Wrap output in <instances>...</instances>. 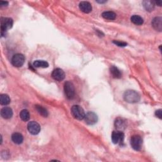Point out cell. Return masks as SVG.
Masks as SVG:
<instances>
[{"mask_svg":"<svg viewBox=\"0 0 162 162\" xmlns=\"http://www.w3.org/2000/svg\"><path fill=\"white\" fill-rule=\"evenodd\" d=\"M124 99L126 102L129 103H138L140 100L139 94L133 90H128L124 94Z\"/></svg>","mask_w":162,"mask_h":162,"instance_id":"6da1fadb","label":"cell"},{"mask_svg":"<svg viewBox=\"0 0 162 162\" xmlns=\"http://www.w3.org/2000/svg\"><path fill=\"white\" fill-rule=\"evenodd\" d=\"M13 23V20L11 18L2 17L1 18V30L2 36H4L8 29L12 27Z\"/></svg>","mask_w":162,"mask_h":162,"instance_id":"7a4b0ae2","label":"cell"},{"mask_svg":"<svg viewBox=\"0 0 162 162\" xmlns=\"http://www.w3.org/2000/svg\"><path fill=\"white\" fill-rule=\"evenodd\" d=\"M71 112H72L74 117L77 120H81L84 119L85 114L83 108L80 106L74 105L71 109Z\"/></svg>","mask_w":162,"mask_h":162,"instance_id":"3957f363","label":"cell"},{"mask_svg":"<svg viewBox=\"0 0 162 162\" xmlns=\"http://www.w3.org/2000/svg\"><path fill=\"white\" fill-rule=\"evenodd\" d=\"M65 94L69 99H72L75 96V88L72 82L70 81H67L64 84Z\"/></svg>","mask_w":162,"mask_h":162,"instance_id":"277c9868","label":"cell"},{"mask_svg":"<svg viewBox=\"0 0 162 162\" xmlns=\"http://www.w3.org/2000/svg\"><path fill=\"white\" fill-rule=\"evenodd\" d=\"M131 147L135 151H140L143 145V139L139 135H134L132 136L130 139Z\"/></svg>","mask_w":162,"mask_h":162,"instance_id":"5b68a950","label":"cell"},{"mask_svg":"<svg viewBox=\"0 0 162 162\" xmlns=\"http://www.w3.org/2000/svg\"><path fill=\"white\" fill-rule=\"evenodd\" d=\"M11 62L14 67H21L25 62V57L20 53L15 54L12 57Z\"/></svg>","mask_w":162,"mask_h":162,"instance_id":"8992f818","label":"cell"},{"mask_svg":"<svg viewBox=\"0 0 162 162\" xmlns=\"http://www.w3.org/2000/svg\"><path fill=\"white\" fill-rule=\"evenodd\" d=\"M111 140L114 144H119L122 145L124 143V134L122 131H113L111 134Z\"/></svg>","mask_w":162,"mask_h":162,"instance_id":"52a82bcc","label":"cell"},{"mask_svg":"<svg viewBox=\"0 0 162 162\" xmlns=\"http://www.w3.org/2000/svg\"><path fill=\"white\" fill-rule=\"evenodd\" d=\"M27 129L31 134L37 135L40 133V127L36 122L31 121L27 125Z\"/></svg>","mask_w":162,"mask_h":162,"instance_id":"ba28073f","label":"cell"},{"mask_svg":"<svg viewBox=\"0 0 162 162\" xmlns=\"http://www.w3.org/2000/svg\"><path fill=\"white\" fill-rule=\"evenodd\" d=\"M84 119L86 124L88 125H92L98 122V116L93 111H89L85 115Z\"/></svg>","mask_w":162,"mask_h":162,"instance_id":"9c48e42d","label":"cell"},{"mask_svg":"<svg viewBox=\"0 0 162 162\" xmlns=\"http://www.w3.org/2000/svg\"><path fill=\"white\" fill-rule=\"evenodd\" d=\"M52 77L58 81H62L65 77V74L63 70L61 68H56L54 69L52 74Z\"/></svg>","mask_w":162,"mask_h":162,"instance_id":"30bf717a","label":"cell"},{"mask_svg":"<svg viewBox=\"0 0 162 162\" xmlns=\"http://www.w3.org/2000/svg\"><path fill=\"white\" fill-rule=\"evenodd\" d=\"M151 25L153 27L157 30L161 32L162 30V18L160 17H155L151 22Z\"/></svg>","mask_w":162,"mask_h":162,"instance_id":"8fae6325","label":"cell"},{"mask_svg":"<svg viewBox=\"0 0 162 162\" xmlns=\"http://www.w3.org/2000/svg\"><path fill=\"white\" fill-rule=\"evenodd\" d=\"M79 8L82 12L89 13L92 11V6L90 3L88 1H82L79 3Z\"/></svg>","mask_w":162,"mask_h":162,"instance_id":"7c38bea8","label":"cell"},{"mask_svg":"<svg viewBox=\"0 0 162 162\" xmlns=\"http://www.w3.org/2000/svg\"><path fill=\"white\" fill-rule=\"evenodd\" d=\"M1 115L4 119H10L13 116V110L10 107H4L1 110Z\"/></svg>","mask_w":162,"mask_h":162,"instance_id":"4fadbf2b","label":"cell"},{"mask_svg":"<svg viewBox=\"0 0 162 162\" xmlns=\"http://www.w3.org/2000/svg\"><path fill=\"white\" fill-rule=\"evenodd\" d=\"M12 139L14 143L17 144H20L22 143L24 141V137L20 133H15L12 134Z\"/></svg>","mask_w":162,"mask_h":162,"instance_id":"5bb4252c","label":"cell"},{"mask_svg":"<svg viewBox=\"0 0 162 162\" xmlns=\"http://www.w3.org/2000/svg\"><path fill=\"white\" fill-rule=\"evenodd\" d=\"M115 126L117 129L122 130L125 129L126 127V122H125V121H124L123 119L119 118V119L115 120Z\"/></svg>","mask_w":162,"mask_h":162,"instance_id":"9a60e30c","label":"cell"},{"mask_svg":"<svg viewBox=\"0 0 162 162\" xmlns=\"http://www.w3.org/2000/svg\"><path fill=\"white\" fill-rule=\"evenodd\" d=\"M110 70L113 77L115 79H120L122 77V73L117 67H115V66H111Z\"/></svg>","mask_w":162,"mask_h":162,"instance_id":"2e32d148","label":"cell"},{"mask_svg":"<svg viewBox=\"0 0 162 162\" xmlns=\"http://www.w3.org/2000/svg\"><path fill=\"white\" fill-rule=\"evenodd\" d=\"M130 20L132 22L137 25H141L142 24H143L144 23L143 18L139 16V15H133L130 18Z\"/></svg>","mask_w":162,"mask_h":162,"instance_id":"e0dca14e","label":"cell"},{"mask_svg":"<svg viewBox=\"0 0 162 162\" xmlns=\"http://www.w3.org/2000/svg\"><path fill=\"white\" fill-rule=\"evenodd\" d=\"M33 66L36 68H48L49 63L44 60H36L34 62Z\"/></svg>","mask_w":162,"mask_h":162,"instance_id":"ac0fdd59","label":"cell"},{"mask_svg":"<svg viewBox=\"0 0 162 162\" xmlns=\"http://www.w3.org/2000/svg\"><path fill=\"white\" fill-rule=\"evenodd\" d=\"M35 108L37 110L38 112L40 115H42L44 117H47L48 116V110L44 108L43 106H40V105H35Z\"/></svg>","mask_w":162,"mask_h":162,"instance_id":"d6986e66","label":"cell"},{"mask_svg":"<svg viewBox=\"0 0 162 162\" xmlns=\"http://www.w3.org/2000/svg\"><path fill=\"white\" fill-rule=\"evenodd\" d=\"M10 101H11V99H10L8 95L3 94L0 96V103L1 105H8L10 103Z\"/></svg>","mask_w":162,"mask_h":162,"instance_id":"ffe728a7","label":"cell"},{"mask_svg":"<svg viewBox=\"0 0 162 162\" xmlns=\"http://www.w3.org/2000/svg\"><path fill=\"white\" fill-rule=\"evenodd\" d=\"M155 3L152 1H143V6L144 8L146 10V11L151 12L153 11L155 8Z\"/></svg>","mask_w":162,"mask_h":162,"instance_id":"44dd1931","label":"cell"},{"mask_svg":"<svg viewBox=\"0 0 162 162\" xmlns=\"http://www.w3.org/2000/svg\"><path fill=\"white\" fill-rule=\"evenodd\" d=\"M102 17L106 20H113L116 18V14L113 12H105L102 13Z\"/></svg>","mask_w":162,"mask_h":162,"instance_id":"7402d4cb","label":"cell"},{"mask_svg":"<svg viewBox=\"0 0 162 162\" xmlns=\"http://www.w3.org/2000/svg\"><path fill=\"white\" fill-rule=\"evenodd\" d=\"M20 117L23 121L27 122L30 119V114L27 110H22L20 113Z\"/></svg>","mask_w":162,"mask_h":162,"instance_id":"603a6c76","label":"cell"},{"mask_svg":"<svg viewBox=\"0 0 162 162\" xmlns=\"http://www.w3.org/2000/svg\"><path fill=\"white\" fill-rule=\"evenodd\" d=\"M113 43L115 44H116V46H120V47H125V46H126L127 45V44L126 43L121 42V41H119V40H113Z\"/></svg>","mask_w":162,"mask_h":162,"instance_id":"cb8c5ba5","label":"cell"},{"mask_svg":"<svg viewBox=\"0 0 162 162\" xmlns=\"http://www.w3.org/2000/svg\"><path fill=\"white\" fill-rule=\"evenodd\" d=\"M155 115L157 116V117H158L160 119H162V115H161V110H158L155 111Z\"/></svg>","mask_w":162,"mask_h":162,"instance_id":"d4e9b609","label":"cell"},{"mask_svg":"<svg viewBox=\"0 0 162 162\" xmlns=\"http://www.w3.org/2000/svg\"><path fill=\"white\" fill-rule=\"evenodd\" d=\"M8 5V2L7 1H1L0 2V6L1 7H7Z\"/></svg>","mask_w":162,"mask_h":162,"instance_id":"484cf974","label":"cell"},{"mask_svg":"<svg viewBox=\"0 0 162 162\" xmlns=\"http://www.w3.org/2000/svg\"><path fill=\"white\" fill-rule=\"evenodd\" d=\"M155 3V4H157L158 6L159 7H161V4H162V1H154Z\"/></svg>","mask_w":162,"mask_h":162,"instance_id":"4316f807","label":"cell"},{"mask_svg":"<svg viewBox=\"0 0 162 162\" xmlns=\"http://www.w3.org/2000/svg\"><path fill=\"white\" fill-rule=\"evenodd\" d=\"M97 2H98V3H104L106 2V1H97Z\"/></svg>","mask_w":162,"mask_h":162,"instance_id":"83f0119b","label":"cell"}]
</instances>
